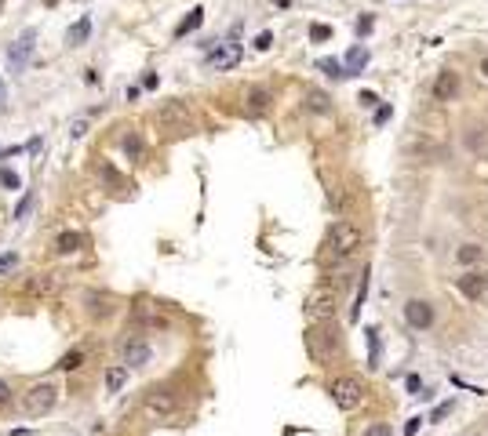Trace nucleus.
Here are the masks:
<instances>
[{"label": "nucleus", "mask_w": 488, "mask_h": 436, "mask_svg": "<svg viewBox=\"0 0 488 436\" xmlns=\"http://www.w3.org/2000/svg\"><path fill=\"white\" fill-rule=\"evenodd\" d=\"M452 407H456V404H441V407H437V411H434V422H437V418H444V414H449V411H452Z\"/></svg>", "instance_id": "obj_37"}, {"label": "nucleus", "mask_w": 488, "mask_h": 436, "mask_svg": "<svg viewBox=\"0 0 488 436\" xmlns=\"http://www.w3.org/2000/svg\"><path fill=\"white\" fill-rule=\"evenodd\" d=\"M390 113H394V109H390V105H379V113H375V124H379V127H383V124L390 120Z\"/></svg>", "instance_id": "obj_31"}, {"label": "nucleus", "mask_w": 488, "mask_h": 436, "mask_svg": "<svg viewBox=\"0 0 488 436\" xmlns=\"http://www.w3.org/2000/svg\"><path fill=\"white\" fill-rule=\"evenodd\" d=\"M179 411V400H175V392L172 389H146V397H142V414L146 418H154V422H164V418H172V414Z\"/></svg>", "instance_id": "obj_4"}, {"label": "nucleus", "mask_w": 488, "mask_h": 436, "mask_svg": "<svg viewBox=\"0 0 488 436\" xmlns=\"http://www.w3.org/2000/svg\"><path fill=\"white\" fill-rule=\"evenodd\" d=\"M357 102H361V105H365V109H372V105H375L379 98H375L372 91H361V98H357Z\"/></svg>", "instance_id": "obj_34"}, {"label": "nucleus", "mask_w": 488, "mask_h": 436, "mask_svg": "<svg viewBox=\"0 0 488 436\" xmlns=\"http://www.w3.org/2000/svg\"><path fill=\"white\" fill-rule=\"evenodd\" d=\"M0 105H4V84H0Z\"/></svg>", "instance_id": "obj_40"}, {"label": "nucleus", "mask_w": 488, "mask_h": 436, "mask_svg": "<svg viewBox=\"0 0 488 436\" xmlns=\"http://www.w3.org/2000/svg\"><path fill=\"white\" fill-rule=\"evenodd\" d=\"M157 120H161L164 131H172V135H186V131L194 127V117H189L186 102H164L161 113H157Z\"/></svg>", "instance_id": "obj_6"}, {"label": "nucleus", "mask_w": 488, "mask_h": 436, "mask_svg": "<svg viewBox=\"0 0 488 436\" xmlns=\"http://www.w3.org/2000/svg\"><path fill=\"white\" fill-rule=\"evenodd\" d=\"M201 22H204V8H194V11H189L182 22H179V26H175V37H186V33H194L197 26H201Z\"/></svg>", "instance_id": "obj_19"}, {"label": "nucleus", "mask_w": 488, "mask_h": 436, "mask_svg": "<svg viewBox=\"0 0 488 436\" xmlns=\"http://www.w3.org/2000/svg\"><path fill=\"white\" fill-rule=\"evenodd\" d=\"M328 37H332V30L321 26V22H317V26H310V40H328Z\"/></svg>", "instance_id": "obj_28"}, {"label": "nucleus", "mask_w": 488, "mask_h": 436, "mask_svg": "<svg viewBox=\"0 0 488 436\" xmlns=\"http://www.w3.org/2000/svg\"><path fill=\"white\" fill-rule=\"evenodd\" d=\"M372 26H375V22H372V15L357 18V33H361V37H365V33H372Z\"/></svg>", "instance_id": "obj_30"}, {"label": "nucleus", "mask_w": 488, "mask_h": 436, "mask_svg": "<svg viewBox=\"0 0 488 436\" xmlns=\"http://www.w3.org/2000/svg\"><path fill=\"white\" fill-rule=\"evenodd\" d=\"M80 364H84V349H73V353H66V357L58 360V367H62V371H77Z\"/></svg>", "instance_id": "obj_25"}, {"label": "nucleus", "mask_w": 488, "mask_h": 436, "mask_svg": "<svg viewBox=\"0 0 488 436\" xmlns=\"http://www.w3.org/2000/svg\"><path fill=\"white\" fill-rule=\"evenodd\" d=\"M365 436H394V429H390L387 422H375V425L365 429Z\"/></svg>", "instance_id": "obj_27"}, {"label": "nucleus", "mask_w": 488, "mask_h": 436, "mask_svg": "<svg viewBox=\"0 0 488 436\" xmlns=\"http://www.w3.org/2000/svg\"><path fill=\"white\" fill-rule=\"evenodd\" d=\"M456 258L463 262V266H474V262L484 258V248H481V244H463V248L456 251Z\"/></svg>", "instance_id": "obj_21"}, {"label": "nucleus", "mask_w": 488, "mask_h": 436, "mask_svg": "<svg viewBox=\"0 0 488 436\" xmlns=\"http://www.w3.org/2000/svg\"><path fill=\"white\" fill-rule=\"evenodd\" d=\"M306 105L313 109V113H328V109H332V105H328V95H325V91H310V95H306Z\"/></svg>", "instance_id": "obj_24"}, {"label": "nucleus", "mask_w": 488, "mask_h": 436, "mask_svg": "<svg viewBox=\"0 0 488 436\" xmlns=\"http://www.w3.org/2000/svg\"><path fill=\"white\" fill-rule=\"evenodd\" d=\"M481 77L488 80V58H481Z\"/></svg>", "instance_id": "obj_39"}, {"label": "nucleus", "mask_w": 488, "mask_h": 436, "mask_svg": "<svg viewBox=\"0 0 488 436\" xmlns=\"http://www.w3.org/2000/svg\"><path fill=\"white\" fill-rule=\"evenodd\" d=\"M55 248H58L62 255H73V251H80V248H84V233H62V236L55 240Z\"/></svg>", "instance_id": "obj_18"}, {"label": "nucleus", "mask_w": 488, "mask_h": 436, "mask_svg": "<svg viewBox=\"0 0 488 436\" xmlns=\"http://www.w3.org/2000/svg\"><path fill=\"white\" fill-rule=\"evenodd\" d=\"M8 400H11V385H8L4 378H0V407H4Z\"/></svg>", "instance_id": "obj_33"}, {"label": "nucleus", "mask_w": 488, "mask_h": 436, "mask_svg": "<svg viewBox=\"0 0 488 436\" xmlns=\"http://www.w3.org/2000/svg\"><path fill=\"white\" fill-rule=\"evenodd\" d=\"M88 37H92V18H80L77 26L66 33V44H70V48H80V44L88 40Z\"/></svg>", "instance_id": "obj_15"}, {"label": "nucleus", "mask_w": 488, "mask_h": 436, "mask_svg": "<svg viewBox=\"0 0 488 436\" xmlns=\"http://www.w3.org/2000/svg\"><path fill=\"white\" fill-rule=\"evenodd\" d=\"M0 182H4L8 189H18V186H23V182H18V174H15V171H0Z\"/></svg>", "instance_id": "obj_29"}, {"label": "nucleus", "mask_w": 488, "mask_h": 436, "mask_svg": "<svg viewBox=\"0 0 488 436\" xmlns=\"http://www.w3.org/2000/svg\"><path fill=\"white\" fill-rule=\"evenodd\" d=\"M361 240H365V236H361V229L354 222H335L332 233H328V251L335 258H350L361 248Z\"/></svg>", "instance_id": "obj_5"}, {"label": "nucleus", "mask_w": 488, "mask_h": 436, "mask_svg": "<svg viewBox=\"0 0 488 436\" xmlns=\"http://www.w3.org/2000/svg\"><path fill=\"white\" fill-rule=\"evenodd\" d=\"M33 40H37V33L26 30L23 37L11 44V51H8V70H11V73H23V70H26V62H30V55H33Z\"/></svg>", "instance_id": "obj_10"}, {"label": "nucleus", "mask_w": 488, "mask_h": 436, "mask_svg": "<svg viewBox=\"0 0 488 436\" xmlns=\"http://www.w3.org/2000/svg\"><path fill=\"white\" fill-rule=\"evenodd\" d=\"M124 382H128V367H110V371H106V389H110V392H117Z\"/></svg>", "instance_id": "obj_22"}, {"label": "nucleus", "mask_w": 488, "mask_h": 436, "mask_svg": "<svg viewBox=\"0 0 488 436\" xmlns=\"http://www.w3.org/2000/svg\"><path fill=\"white\" fill-rule=\"evenodd\" d=\"M270 44H273V33H259V37H256V48H259V51H266Z\"/></svg>", "instance_id": "obj_32"}, {"label": "nucleus", "mask_w": 488, "mask_h": 436, "mask_svg": "<svg viewBox=\"0 0 488 436\" xmlns=\"http://www.w3.org/2000/svg\"><path fill=\"white\" fill-rule=\"evenodd\" d=\"M58 404V389L51 382H40V385H30L23 392V400H18V407H23V414H30V418H40V414H48L51 407Z\"/></svg>", "instance_id": "obj_3"}, {"label": "nucleus", "mask_w": 488, "mask_h": 436, "mask_svg": "<svg viewBox=\"0 0 488 436\" xmlns=\"http://www.w3.org/2000/svg\"><path fill=\"white\" fill-rule=\"evenodd\" d=\"M84 127H88V120H77V124L70 127V135H73V139H80V135H84Z\"/></svg>", "instance_id": "obj_36"}, {"label": "nucleus", "mask_w": 488, "mask_h": 436, "mask_svg": "<svg viewBox=\"0 0 488 436\" xmlns=\"http://www.w3.org/2000/svg\"><path fill=\"white\" fill-rule=\"evenodd\" d=\"M365 65H368V48H361V44H357V48H350V55H346V70L354 77V73L365 70Z\"/></svg>", "instance_id": "obj_20"}, {"label": "nucleus", "mask_w": 488, "mask_h": 436, "mask_svg": "<svg viewBox=\"0 0 488 436\" xmlns=\"http://www.w3.org/2000/svg\"><path fill=\"white\" fill-rule=\"evenodd\" d=\"M405 320H408V327H415V331H427V327H434V305L427 298H408L405 302Z\"/></svg>", "instance_id": "obj_9"}, {"label": "nucleus", "mask_w": 488, "mask_h": 436, "mask_svg": "<svg viewBox=\"0 0 488 436\" xmlns=\"http://www.w3.org/2000/svg\"><path fill=\"white\" fill-rule=\"evenodd\" d=\"M124 149H128V153H132V157H139V149H142V146H139V139L132 135L128 142H124Z\"/></svg>", "instance_id": "obj_35"}, {"label": "nucleus", "mask_w": 488, "mask_h": 436, "mask_svg": "<svg viewBox=\"0 0 488 436\" xmlns=\"http://www.w3.org/2000/svg\"><path fill=\"white\" fill-rule=\"evenodd\" d=\"M270 105V91H266V87H251V91H248V113H263V109Z\"/></svg>", "instance_id": "obj_17"}, {"label": "nucleus", "mask_w": 488, "mask_h": 436, "mask_svg": "<svg viewBox=\"0 0 488 436\" xmlns=\"http://www.w3.org/2000/svg\"><path fill=\"white\" fill-rule=\"evenodd\" d=\"M132 313H135V320H142V323H157V320H161V309H157L154 302H146V298L135 302V309H132Z\"/></svg>", "instance_id": "obj_16"}, {"label": "nucleus", "mask_w": 488, "mask_h": 436, "mask_svg": "<svg viewBox=\"0 0 488 436\" xmlns=\"http://www.w3.org/2000/svg\"><path fill=\"white\" fill-rule=\"evenodd\" d=\"M328 392H332V400H335V407L339 411H357L361 404H365V382L361 378H354V375H343V378H335L332 385H328Z\"/></svg>", "instance_id": "obj_2"}, {"label": "nucleus", "mask_w": 488, "mask_h": 436, "mask_svg": "<svg viewBox=\"0 0 488 436\" xmlns=\"http://www.w3.org/2000/svg\"><path fill=\"white\" fill-rule=\"evenodd\" d=\"M18 266V255L15 251H8V255H0V273H11Z\"/></svg>", "instance_id": "obj_26"}, {"label": "nucleus", "mask_w": 488, "mask_h": 436, "mask_svg": "<svg viewBox=\"0 0 488 436\" xmlns=\"http://www.w3.org/2000/svg\"><path fill=\"white\" fill-rule=\"evenodd\" d=\"M55 288H58V273H40L37 280L26 283V291H30V295H51Z\"/></svg>", "instance_id": "obj_14"}, {"label": "nucleus", "mask_w": 488, "mask_h": 436, "mask_svg": "<svg viewBox=\"0 0 488 436\" xmlns=\"http://www.w3.org/2000/svg\"><path fill=\"white\" fill-rule=\"evenodd\" d=\"M456 288H459V295H463V298L477 302V298H484V291H488V276H484V273H477V269H470V273H463V276L456 280Z\"/></svg>", "instance_id": "obj_11"}, {"label": "nucleus", "mask_w": 488, "mask_h": 436, "mask_svg": "<svg viewBox=\"0 0 488 436\" xmlns=\"http://www.w3.org/2000/svg\"><path fill=\"white\" fill-rule=\"evenodd\" d=\"M241 44H233V40H226V44H215V48H211L208 51V65H211V70H233V65H237L241 62Z\"/></svg>", "instance_id": "obj_8"}, {"label": "nucleus", "mask_w": 488, "mask_h": 436, "mask_svg": "<svg viewBox=\"0 0 488 436\" xmlns=\"http://www.w3.org/2000/svg\"><path fill=\"white\" fill-rule=\"evenodd\" d=\"M321 70H325L328 77H335V80H343V77H350V70H346V62H335V58H321Z\"/></svg>", "instance_id": "obj_23"}, {"label": "nucleus", "mask_w": 488, "mask_h": 436, "mask_svg": "<svg viewBox=\"0 0 488 436\" xmlns=\"http://www.w3.org/2000/svg\"><path fill=\"white\" fill-rule=\"evenodd\" d=\"M335 309H339V298L332 291H313L306 298V320L310 323H328L335 316Z\"/></svg>", "instance_id": "obj_7"}, {"label": "nucleus", "mask_w": 488, "mask_h": 436, "mask_svg": "<svg viewBox=\"0 0 488 436\" xmlns=\"http://www.w3.org/2000/svg\"><path fill=\"white\" fill-rule=\"evenodd\" d=\"M419 425H423V418H412V422L405 425V432H408V436H415V432H419Z\"/></svg>", "instance_id": "obj_38"}, {"label": "nucleus", "mask_w": 488, "mask_h": 436, "mask_svg": "<svg viewBox=\"0 0 488 436\" xmlns=\"http://www.w3.org/2000/svg\"><path fill=\"white\" fill-rule=\"evenodd\" d=\"M339 349H343V345H339V335L328 331L325 323H313L306 331V353H310L313 364H332L339 357Z\"/></svg>", "instance_id": "obj_1"}, {"label": "nucleus", "mask_w": 488, "mask_h": 436, "mask_svg": "<svg viewBox=\"0 0 488 436\" xmlns=\"http://www.w3.org/2000/svg\"><path fill=\"white\" fill-rule=\"evenodd\" d=\"M456 95H459V77L456 73H437V80H434V102H456Z\"/></svg>", "instance_id": "obj_12"}, {"label": "nucleus", "mask_w": 488, "mask_h": 436, "mask_svg": "<svg viewBox=\"0 0 488 436\" xmlns=\"http://www.w3.org/2000/svg\"><path fill=\"white\" fill-rule=\"evenodd\" d=\"M150 364V345L146 342H124V367H146Z\"/></svg>", "instance_id": "obj_13"}]
</instances>
